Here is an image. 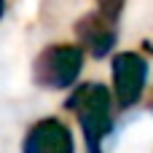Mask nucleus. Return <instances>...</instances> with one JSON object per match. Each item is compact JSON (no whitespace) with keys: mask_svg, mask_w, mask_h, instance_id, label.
I'll return each mask as SVG.
<instances>
[{"mask_svg":"<svg viewBox=\"0 0 153 153\" xmlns=\"http://www.w3.org/2000/svg\"><path fill=\"white\" fill-rule=\"evenodd\" d=\"M67 108L78 116L89 153H102V140L113 126V94L102 83H83L67 97Z\"/></svg>","mask_w":153,"mask_h":153,"instance_id":"nucleus-1","label":"nucleus"},{"mask_svg":"<svg viewBox=\"0 0 153 153\" xmlns=\"http://www.w3.org/2000/svg\"><path fill=\"white\" fill-rule=\"evenodd\" d=\"M81 70H83V48L73 43H54L38 54L32 75L38 86L62 91L78 81Z\"/></svg>","mask_w":153,"mask_h":153,"instance_id":"nucleus-2","label":"nucleus"},{"mask_svg":"<svg viewBox=\"0 0 153 153\" xmlns=\"http://www.w3.org/2000/svg\"><path fill=\"white\" fill-rule=\"evenodd\" d=\"M148 83V62L134 51H121L113 56V97L121 108L140 102Z\"/></svg>","mask_w":153,"mask_h":153,"instance_id":"nucleus-3","label":"nucleus"},{"mask_svg":"<svg viewBox=\"0 0 153 153\" xmlns=\"http://www.w3.org/2000/svg\"><path fill=\"white\" fill-rule=\"evenodd\" d=\"M22 153H75V143L59 118H43L27 132Z\"/></svg>","mask_w":153,"mask_h":153,"instance_id":"nucleus-4","label":"nucleus"},{"mask_svg":"<svg viewBox=\"0 0 153 153\" xmlns=\"http://www.w3.org/2000/svg\"><path fill=\"white\" fill-rule=\"evenodd\" d=\"M75 35L81 40V48L89 51L94 59L108 56L113 51V46H116V24H110L108 19H102L97 11L86 13L75 24Z\"/></svg>","mask_w":153,"mask_h":153,"instance_id":"nucleus-5","label":"nucleus"},{"mask_svg":"<svg viewBox=\"0 0 153 153\" xmlns=\"http://www.w3.org/2000/svg\"><path fill=\"white\" fill-rule=\"evenodd\" d=\"M124 3L126 0H97V13L102 19H108L110 24H116L118 16H121V11H124Z\"/></svg>","mask_w":153,"mask_h":153,"instance_id":"nucleus-6","label":"nucleus"},{"mask_svg":"<svg viewBox=\"0 0 153 153\" xmlns=\"http://www.w3.org/2000/svg\"><path fill=\"white\" fill-rule=\"evenodd\" d=\"M5 16V0H0V19Z\"/></svg>","mask_w":153,"mask_h":153,"instance_id":"nucleus-7","label":"nucleus"}]
</instances>
